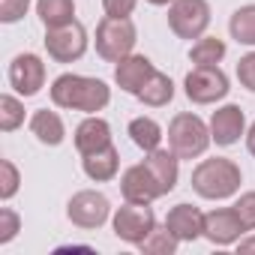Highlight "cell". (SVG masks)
Segmentation results:
<instances>
[{
    "label": "cell",
    "mask_w": 255,
    "mask_h": 255,
    "mask_svg": "<svg viewBox=\"0 0 255 255\" xmlns=\"http://www.w3.org/2000/svg\"><path fill=\"white\" fill-rule=\"evenodd\" d=\"M51 102L57 108L66 111H84V114H96L111 102V87L102 78H90V75H75V72H63L54 78L51 84Z\"/></svg>",
    "instance_id": "6da1fadb"
},
{
    "label": "cell",
    "mask_w": 255,
    "mask_h": 255,
    "mask_svg": "<svg viewBox=\"0 0 255 255\" xmlns=\"http://www.w3.org/2000/svg\"><path fill=\"white\" fill-rule=\"evenodd\" d=\"M243 183L240 165L225 159V156H213V159H201L192 168V189L207 198V201H222L231 198Z\"/></svg>",
    "instance_id": "7a4b0ae2"
},
{
    "label": "cell",
    "mask_w": 255,
    "mask_h": 255,
    "mask_svg": "<svg viewBox=\"0 0 255 255\" xmlns=\"http://www.w3.org/2000/svg\"><path fill=\"white\" fill-rule=\"evenodd\" d=\"M210 126L189 111H180L171 117L168 123V147L180 156V159H195L210 147Z\"/></svg>",
    "instance_id": "3957f363"
},
{
    "label": "cell",
    "mask_w": 255,
    "mask_h": 255,
    "mask_svg": "<svg viewBox=\"0 0 255 255\" xmlns=\"http://www.w3.org/2000/svg\"><path fill=\"white\" fill-rule=\"evenodd\" d=\"M138 42V30L129 18H111L105 15L96 27V54L108 63H120L129 57Z\"/></svg>",
    "instance_id": "277c9868"
},
{
    "label": "cell",
    "mask_w": 255,
    "mask_h": 255,
    "mask_svg": "<svg viewBox=\"0 0 255 255\" xmlns=\"http://www.w3.org/2000/svg\"><path fill=\"white\" fill-rule=\"evenodd\" d=\"M168 27L180 39H201L210 27V3L207 0H174L168 6Z\"/></svg>",
    "instance_id": "5b68a950"
},
{
    "label": "cell",
    "mask_w": 255,
    "mask_h": 255,
    "mask_svg": "<svg viewBox=\"0 0 255 255\" xmlns=\"http://www.w3.org/2000/svg\"><path fill=\"white\" fill-rule=\"evenodd\" d=\"M111 228L123 243H132L138 246L153 228H156V216L150 210V204H135V201H126L123 207L114 210L111 216Z\"/></svg>",
    "instance_id": "8992f818"
},
{
    "label": "cell",
    "mask_w": 255,
    "mask_h": 255,
    "mask_svg": "<svg viewBox=\"0 0 255 255\" xmlns=\"http://www.w3.org/2000/svg\"><path fill=\"white\" fill-rule=\"evenodd\" d=\"M183 87H186V96L189 102L195 105H210V102H219L228 96V75L219 69V66H192L183 78Z\"/></svg>",
    "instance_id": "52a82bcc"
},
{
    "label": "cell",
    "mask_w": 255,
    "mask_h": 255,
    "mask_svg": "<svg viewBox=\"0 0 255 255\" xmlns=\"http://www.w3.org/2000/svg\"><path fill=\"white\" fill-rule=\"evenodd\" d=\"M45 51L57 63H72L84 57L87 51V30L78 21L60 24V27H45Z\"/></svg>",
    "instance_id": "ba28073f"
},
{
    "label": "cell",
    "mask_w": 255,
    "mask_h": 255,
    "mask_svg": "<svg viewBox=\"0 0 255 255\" xmlns=\"http://www.w3.org/2000/svg\"><path fill=\"white\" fill-rule=\"evenodd\" d=\"M66 216H69L72 225L90 231V228L105 225V219L111 216V201H108L102 192H96V189H81V192H75V195L69 198Z\"/></svg>",
    "instance_id": "9c48e42d"
},
{
    "label": "cell",
    "mask_w": 255,
    "mask_h": 255,
    "mask_svg": "<svg viewBox=\"0 0 255 255\" xmlns=\"http://www.w3.org/2000/svg\"><path fill=\"white\" fill-rule=\"evenodd\" d=\"M9 84L21 96H36L45 87V63L39 54H18L9 63Z\"/></svg>",
    "instance_id": "30bf717a"
},
{
    "label": "cell",
    "mask_w": 255,
    "mask_h": 255,
    "mask_svg": "<svg viewBox=\"0 0 255 255\" xmlns=\"http://www.w3.org/2000/svg\"><path fill=\"white\" fill-rule=\"evenodd\" d=\"M243 231H249L243 225V219L237 216L234 207H216L210 213H204V237L216 246H231L243 237Z\"/></svg>",
    "instance_id": "8fae6325"
},
{
    "label": "cell",
    "mask_w": 255,
    "mask_h": 255,
    "mask_svg": "<svg viewBox=\"0 0 255 255\" xmlns=\"http://www.w3.org/2000/svg\"><path fill=\"white\" fill-rule=\"evenodd\" d=\"M120 192L126 201H135V204H150L156 198H162V189L156 183V177L150 174V168L141 165H129L120 177Z\"/></svg>",
    "instance_id": "7c38bea8"
},
{
    "label": "cell",
    "mask_w": 255,
    "mask_h": 255,
    "mask_svg": "<svg viewBox=\"0 0 255 255\" xmlns=\"http://www.w3.org/2000/svg\"><path fill=\"white\" fill-rule=\"evenodd\" d=\"M246 132V117H243V108L228 102L222 108L213 111L210 117V138L219 144V147H231L240 141V135Z\"/></svg>",
    "instance_id": "4fadbf2b"
},
{
    "label": "cell",
    "mask_w": 255,
    "mask_h": 255,
    "mask_svg": "<svg viewBox=\"0 0 255 255\" xmlns=\"http://www.w3.org/2000/svg\"><path fill=\"white\" fill-rule=\"evenodd\" d=\"M165 228L180 240V243H192L198 237H204V213L192 204H177L168 210L165 216Z\"/></svg>",
    "instance_id": "5bb4252c"
},
{
    "label": "cell",
    "mask_w": 255,
    "mask_h": 255,
    "mask_svg": "<svg viewBox=\"0 0 255 255\" xmlns=\"http://www.w3.org/2000/svg\"><path fill=\"white\" fill-rule=\"evenodd\" d=\"M153 72H156V69H153V63H150L144 54H129V57H123V60L114 66V81H117L120 90L138 96V90L144 87V81H147Z\"/></svg>",
    "instance_id": "9a60e30c"
},
{
    "label": "cell",
    "mask_w": 255,
    "mask_h": 255,
    "mask_svg": "<svg viewBox=\"0 0 255 255\" xmlns=\"http://www.w3.org/2000/svg\"><path fill=\"white\" fill-rule=\"evenodd\" d=\"M108 144H111V126H108V120L90 114V117H84V120L75 126V150H78L81 156L96 153V150H102V147H108Z\"/></svg>",
    "instance_id": "2e32d148"
},
{
    "label": "cell",
    "mask_w": 255,
    "mask_h": 255,
    "mask_svg": "<svg viewBox=\"0 0 255 255\" xmlns=\"http://www.w3.org/2000/svg\"><path fill=\"white\" fill-rule=\"evenodd\" d=\"M180 156L168 147V150H162V147H156V150H150L147 156H144V165L150 168V174L156 177V183H159V189H162V195H168L174 186H177V177H180Z\"/></svg>",
    "instance_id": "e0dca14e"
},
{
    "label": "cell",
    "mask_w": 255,
    "mask_h": 255,
    "mask_svg": "<svg viewBox=\"0 0 255 255\" xmlns=\"http://www.w3.org/2000/svg\"><path fill=\"white\" fill-rule=\"evenodd\" d=\"M81 165H84V174H87L90 180L108 183V180H114L117 171H120V153H117L114 144H108V147H102V150H96V153H87V156L81 159Z\"/></svg>",
    "instance_id": "ac0fdd59"
},
{
    "label": "cell",
    "mask_w": 255,
    "mask_h": 255,
    "mask_svg": "<svg viewBox=\"0 0 255 255\" xmlns=\"http://www.w3.org/2000/svg\"><path fill=\"white\" fill-rule=\"evenodd\" d=\"M30 132H33L42 144L57 147V144H63V138H66V126H63V120H60L57 111L39 108V111H33V117H30Z\"/></svg>",
    "instance_id": "d6986e66"
},
{
    "label": "cell",
    "mask_w": 255,
    "mask_h": 255,
    "mask_svg": "<svg viewBox=\"0 0 255 255\" xmlns=\"http://www.w3.org/2000/svg\"><path fill=\"white\" fill-rule=\"evenodd\" d=\"M138 99L144 105H150V108H162V105H168L174 99V81L165 72H153L144 81V87L138 90Z\"/></svg>",
    "instance_id": "ffe728a7"
},
{
    "label": "cell",
    "mask_w": 255,
    "mask_h": 255,
    "mask_svg": "<svg viewBox=\"0 0 255 255\" xmlns=\"http://www.w3.org/2000/svg\"><path fill=\"white\" fill-rule=\"evenodd\" d=\"M36 15L45 27L75 21V0H36Z\"/></svg>",
    "instance_id": "44dd1931"
},
{
    "label": "cell",
    "mask_w": 255,
    "mask_h": 255,
    "mask_svg": "<svg viewBox=\"0 0 255 255\" xmlns=\"http://www.w3.org/2000/svg\"><path fill=\"white\" fill-rule=\"evenodd\" d=\"M129 138H132L135 147H141L144 153H150V150H156L162 144V126L153 117H135L129 123Z\"/></svg>",
    "instance_id": "7402d4cb"
},
{
    "label": "cell",
    "mask_w": 255,
    "mask_h": 255,
    "mask_svg": "<svg viewBox=\"0 0 255 255\" xmlns=\"http://www.w3.org/2000/svg\"><path fill=\"white\" fill-rule=\"evenodd\" d=\"M225 42L219 36H201L195 39V45L189 48V60L195 66H219V60L225 57Z\"/></svg>",
    "instance_id": "603a6c76"
},
{
    "label": "cell",
    "mask_w": 255,
    "mask_h": 255,
    "mask_svg": "<svg viewBox=\"0 0 255 255\" xmlns=\"http://www.w3.org/2000/svg\"><path fill=\"white\" fill-rule=\"evenodd\" d=\"M228 30H231V39H237L240 45H255V3L234 9Z\"/></svg>",
    "instance_id": "cb8c5ba5"
},
{
    "label": "cell",
    "mask_w": 255,
    "mask_h": 255,
    "mask_svg": "<svg viewBox=\"0 0 255 255\" xmlns=\"http://www.w3.org/2000/svg\"><path fill=\"white\" fill-rule=\"evenodd\" d=\"M177 243H180V240H177L165 225H162V228L156 225V228H153L141 243H138V249H141V252H147V255H171V252L177 249Z\"/></svg>",
    "instance_id": "d4e9b609"
},
{
    "label": "cell",
    "mask_w": 255,
    "mask_h": 255,
    "mask_svg": "<svg viewBox=\"0 0 255 255\" xmlns=\"http://www.w3.org/2000/svg\"><path fill=\"white\" fill-rule=\"evenodd\" d=\"M21 123H24V105L12 93H3V96H0V129H3V132H15Z\"/></svg>",
    "instance_id": "484cf974"
},
{
    "label": "cell",
    "mask_w": 255,
    "mask_h": 255,
    "mask_svg": "<svg viewBox=\"0 0 255 255\" xmlns=\"http://www.w3.org/2000/svg\"><path fill=\"white\" fill-rule=\"evenodd\" d=\"M18 183H21L18 168H15L9 159H0V198L9 201V198L18 192Z\"/></svg>",
    "instance_id": "4316f807"
},
{
    "label": "cell",
    "mask_w": 255,
    "mask_h": 255,
    "mask_svg": "<svg viewBox=\"0 0 255 255\" xmlns=\"http://www.w3.org/2000/svg\"><path fill=\"white\" fill-rule=\"evenodd\" d=\"M18 231H21V216L12 207H0V243L15 240Z\"/></svg>",
    "instance_id": "83f0119b"
},
{
    "label": "cell",
    "mask_w": 255,
    "mask_h": 255,
    "mask_svg": "<svg viewBox=\"0 0 255 255\" xmlns=\"http://www.w3.org/2000/svg\"><path fill=\"white\" fill-rule=\"evenodd\" d=\"M30 0H0V21L3 24H15L27 15Z\"/></svg>",
    "instance_id": "f1b7e54d"
},
{
    "label": "cell",
    "mask_w": 255,
    "mask_h": 255,
    "mask_svg": "<svg viewBox=\"0 0 255 255\" xmlns=\"http://www.w3.org/2000/svg\"><path fill=\"white\" fill-rule=\"evenodd\" d=\"M234 210H237V216L243 219V225H246L249 231H255V189H252V192H243V195L234 201Z\"/></svg>",
    "instance_id": "f546056e"
},
{
    "label": "cell",
    "mask_w": 255,
    "mask_h": 255,
    "mask_svg": "<svg viewBox=\"0 0 255 255\" xmlns=\"http://www.w3.org/2000/svg\"><path fill=\"white\" fill-rule=\"evenodd\" d=\"M237 81H240L246 90L255 93V51H249V54H243V57L237 60Z\"/></svg>",
    "instance_id": "4dcf8cb0"
},
{
    "label": "cell",
    "mask_w": 255,
    "mask_h": 255,
    "mask_svg": "<svg viewBox=\"0 0 255 255\" xmlns=\"http://www.w3.org/2000/svg\"><path fill=\"white\" fill-rule=\"evenodd\" d=\"M138 6V0H102V9L111 18H129Z\"/></svg>",
    "instance_id": "1f68e13d"
},
{
    "label": "cell",
    "mask_w": 255,
    "mask_h": 255,
    "mask_svg": "<svg viewBox=\"0 0 255 255\" xmlns=\"http://www.w3.org/2000/svg\"><path fill=\"white\" fill-rule=\"evenodd\" d=\"M237 252H243V255H255V234L246 237V240H237Z\"/></svg>",
    "instance_id": "d6a6232c"
},
{
    "label": "cell",
    "mask_w": 255,
    "mask_h": 255,
    "mask_svg": "<svg viewBox=\"0 0 255 255\" xmlns=\"http://www.w3.org/2000/svg\"><path fill=\"white\" fill-rule=\"evenodd\" d=\"M246 150L255 156V123L249 126V132H246Z\"/></svg>",
    "instance_id": "836d02e7"
},
{
    "label": "cell",
    "mask_w": 255,
    "mask_h": 255,
    "mask_svg": "<svg viewBox=\"0 0 255 255\" xmlns=\"http://www.w3.org/2000/svg\"><path fill=\"white\" fill-rule=\"evenodd\" d=\"M147 3H153V6H171L174 0H147Z\"/></svg>",
    "instance_id": "e575fe53"
}]
</instances>
